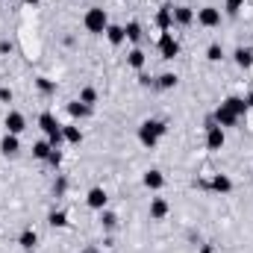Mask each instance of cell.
Listing matches in <instances>:
<instances>
[{
  "label": "cell",
  "instance_id": "cell-5",
  "mask_svg": "<svg viewBox=\"0 0 253 253\" xmlns=\"http://www.w3.org/2000/svg\"><path fill=\"white\" fill-rule=\"evenodd\" d=\"M159 53H162V59H174L180 53V44H177V39L171 33H162L159 36Z\"/></svg>",
  "mask_w": 253,
  "mask_h": 253
},
{
  "label": "cell",
  "instance_id": "cell-27",
  "mask_svg": "<svg viewBox=\"0 0 253 253\" xmlns=\"http://www.w3.org/2000/svg\"><path fill=\"white\" fill-rule=\"evenodd\" d=\"M177 80H180L177 74H162L156 85H159V88H174V85H177Z\"/></svg>",
  "mask_w": 253,
  "mask_h": 253
},
{
  "label": "cell",
  "instance_id": "cell-14",
  "mask_svg": "<svg viewBox=\"0 0 253 253\" xmlns=\"http://www.w3.org/2000/svg\"><path fill=\"white\" fill-rule=\"evenodd\" d=\"M191 21H194V12H191L189 6H177V9H174V24H180V27H189Z\"/></svg>",
  "mask_w": 253,
  "mask_h": 253
},
{
  "label": "cell",
  "instance_id": "cell-16",
  "mask_svg": "<svg viewBox=\"0 0 253 253\" xmlns=\"http://www.w3.org/2000/svg\"><path fill=\"white\" fill-rule=\"evenodd\" d=\"M18 245H21L24 251H36V245H39L36 230H24V233H21V239H18Z\"/></svg>",
  "mask_w": 253,
  "mask_h": 253
},
{
  "label": "cell",
  "instance_id": "cell-9",
  "mask_svg": "<svg viewBox=\"0 0 253 253\" xmlns=\"http://www.w3.org/2000/svg\"><path fill=\"white\" fill-rule=\"evenodd\" d=\"M206 189L218 191V194H230V191H233V180H230L227 174H215V177H212V183H209Z\"/></svg>",
  "mask_w": 253,
  "mask_h": 253
},
{
  "label": "cell",
  "instance_id": "cell-7",
  "mask_svg": "<svg viewBox=\"0 0 253 253\" xmlns=\"http://www.w3.org/2000/svg\"><path fill=\"white\" fill-rule=\"evenodd\" d=\"M106 191L100 189V186H94V189H88L85 194V203H88V209H97V212H103V206H106Z\"/></svg>",
  "mask_w": 253,
  "mask_h": 253
},
{
  "label": "cell",
  "instance_id": "cell-15",
  "mask_svg": "<svg viewBox=\"0 0 253 253\" xmlns=\"http://www.w3.org/2000/svg\"><path fill=\"white\" fill-rule=\"evenodd\" d=\"M106 39H109V44H115V47H118V44L126 39L124 27H118V24H109V27H106Z\"/></svg>",
  "mask_w": 253,
  "mask_h": 253
},
{
  "label": "cell",
  "instance_id": "cell-11",
  "mask_svg": "<svg viewBox=\"0 0 253 253\" xmlns=\"http://www.w3.org/2000/svg\"><path fill=\"white\" fill-rule=\"evenodd\" d=\"M156 24H159V30H162V33H168V30H171V24H174V9H171V6H162V9L156 12Z\"/></svg>",
  "mask_w": 253,
  "mask_h": 253
},
{
  "label": "cell",
  "instance_id": "cell-28",
  "mask_svg": "<svg viewBox=\"0 0 253 253\" xmlns=\"http://www.w3.org/2000/svg\"><path fill=\"white\" fill-rule=\"evenodd\" d=\"M100 221H103V227H106V230H115V227H118V215H115V212H103V215H100Z\"/></svg>",
  "mask_w": 253,
  "mask_h": 253
},
{
  "label": "cell",
  "instance_id": "cell-29",
  "mask_svg": "<svg viewBox=\"0 0 253 253\" xmlns=\"http://www.w3.org/2000/svg\"><path fill=\"white\" fill-rule=\"evenodd\" d=\"M245 6V0H227L224 3V9H227V15H239V9Z\"/></svg>",
  "mask_w": 253,
  "mask_h": 253
},
{
  "label": "cell",
  "instance_id": "cell-31",
  "mask_svg": "<svg viewBox=\"0 0 253 253\" xmlns=\"http://www.w3.org/2000/svg\"><path fill=\"white\" fill-rule=\"evenodd\" d=\"M47 162H50V165H59V162H62V150H59V147H53V150L47 153Z\"/></svg>",
  "mask_w": 253,
  "mask_h": 253
},
{
  "label": "cell",
  "instance_id": "cell-12",
  "mask_svg": "<svg viewBox=\"0 0 253 253\" xmlns=\"http://www.w3.org/2000/svg\"><path fill=\"white\" fill-rule=\"evenodd\" d=\"M0 150H3L6 156H15V153L21 150V141H18V135H12V132H6V135L0 138Z\"/></svg>",
  "mask_w": 253,
  "mask_h": 253
},
{
  "label": "cell",
  "instance_id": "cell-32",
  "mask_svg": "<svg viewBox=\"0 0 253 253\" xmlns=\"http://www.w3.org/2000/svg\"><path fill=\"white\" fill-rule=\"evenodd\" d=\"M0 100H3V103H12V91H9V88H0Z\"/></svg>",
  "mask_w": 253,
  "mask_h": 253
},
{
  "label": "cell",
  "instance_id": "cell-33",
  "mask_svg": "<svg viewBox=\"0 0 253 253\" xmlns=\"http://www.w3.org/2000/svg\"><path fill=\"white\" fill-rule=\"evenodd\" d=\"M245 100H248V109H253V94H248Z\"/></svg>",
  "mask_w": 253,
  "mask_h": 253
},
{
  "label": "cell",
  "instance_id": "cell-24",
  "mask_svg": "<svg viewBox=\"0 0 253 253\" xmlns=\"http://www.w3.org/2000/svg\"><path fill=\"white\" fill-rule=\"evenodd\" d=\"M53 147H50V141H36L33 144V153L39 156V159H47V153H50Z\"/></svg>",
  "mask_w": 253,
  "mask_h": 253
},
{
  "label": "cell",
  "instance_id": "cell-3",
  "mask_svg": "<svg viewBox=\"0 0 253 253\" xmlns=\"http://www.w3.org/2000/svg\"><path fill=\"white\" fill-rule=\"evenodd\" d=\"M83 27H85L88 33H106V27H109L106 9H100V6L88 9V12H85V18H83Z\"/></svg>",
  "mask_w": 253,
  "mask_h": 253
},
{
  "label": "cell",
  "instance_id": "cell-23",
  "mask_svg": "<svg viewBox=\"0 0 253 253\" xmlns=\"http://www.w3.org/2000/svg\"><path fill=\"white\" fill-rule=\"evenodd\" d=\"M36 85H39V91H42V94H53V91H56V83H50L47 77H39V80H36Z\"/></svg>",
  "mask_w": 253,
  "mask_h": 253
},
{
  "label": "cell",
  "instance_id": "cell-18",
  "mask_svg": "<svg viewBox=\"0 0 253 253\" xmlns=\"http://www.w3.org/2000/svg\"><path fill=\"white\" fill-rule=\"evenodd\" d=\"M62 135H65V141H68V144H80V141H83V132H80V126H77V124L62 126Z\"/></svg>",
  "mask_w": 253,
  "mask_h": 253
},
{
  "label": "cell",
  "instance_id": "cell-2",
  "mask_svg": "<svg viewBox=\"0 0 253 253\" xmlns=\"http://www.w3.org/2000/svg\"><path fill=\"white\" fill-rule=\"evenodd\" d=\"M39 126L47 132V141H50V147H59V144L65 141L62 124L56 121V115H53V112H42V115H39Z\"/></svg>",
  "mask_w": 253,
  "mask_h": 253
},
{
  "label": "cell",
  "instance_id": "cell-13",
  "mask_svg": "<svg viewBox=\"0 0 253 253\" xmlns=\"http://www.w3.org/2000/svg\"><path fill=\"white\" fill-rule=\"evenodd\" d=\"M165 215H168V200L165 197H153L150 200V218L153 221H162Z\"/></svg>",
  "mask_w": 253,
  "mask_h": 253
},
{
  "label": "cell",
  "instance_id": "cell-22",
  "mask_svg": "<svg viewBox=\"0 0 253 253\" xmlns=\"http://www.w3.org/2000/svg\"><path fill=\"white\" fill-rule=\"evenodd\" d=\"M80 103H85V106H94V103H97V91H94L91 85H88V88H83V91H80Z\"/></svg>",
  "mask_w": 253,
  "mask_h": 253
},
{
  "label": "cell",
  "instance_id": "cell-8",
  "mask_svg": "<svg viewBox=\"0 0 253 253\" xmlns=\"http://www.w3.org/2000/svg\"><path fill=\"white\" fill-rule=\"evenodd\" d=\"M24 129H27V118H24L21 112H9V115H6V132L21 135Z\"/></svg>",
  "mask_w": 253,
  "mask_h": 253
},
{
  "label": "cell",
  "instance_id": "cell-10",
  "mask_svg": "<svg viewBox=\"0 0 253 253\" xmlns=\"http://www.w3.org/2000/svg\"><path fill=\"white\" fill-rule=\"evenodd\" d=\"M141 183H144L150 191H159L162 186H165V177H162V171H156V168H153V171H147V174L141 177Z\"/></svg>",
  "mask_w": 253,
  "mask_h": 253
},
{
  "label": "cell",
  "instance_id": "cell-34",
  "mask_svg": "<svg viewBox=\"0 0 253 253\" xmlns=\"http://www.w3.org/2000/svg\"><path fill=\"white\" fill-rule=\"evenodd\" d=\"M24 3H30V6H36V3H42V0H24Z\"/></svg>",
  "mask_w": 253,
  "mask_h": 253
},
{
  "label": "cell",
  "instance_id": "cell-35",
  "mask_svg": "<svg viewBox=\"0 0 253 253\" xmlns=\"http://www.w3.org/2000/svg\"><path fill=\"white\" fill-rule=\"evenodd\" d=\"M27 253H36V251H27Z\"/></svg>",
  "mask_w": 253,
  "mask_h": 253
},
{
  "label": "cell",
  "instance_id": "cell-17",
  "mask_svg": "<svg viewBox=\"0 0 253 253\" xmlns=\"http://www.w3.org/2000/svg\"><path fill=\"white\" fill-rule=\"evenodd\" d=\"M68 112H71V118H88V115H91V106L74 100V103H68Z\"/></svg>",
  "mask_w": 253,
  "mask_h": 253
},
{
  "label": "cell",
  "instance_id": "cell-19",
  "mask_svg": "<svg viewBox=\"0 0 253 253\" xmlns=\"http://www.w3.org/2000/svg\"><path fill=\"white\" fill-rule=\"evenodd\" d=\"M233 56H236V65H242V68H251L253 65V50L251 47H239Z\"/></svg>",
  "mask_w": 253,
  "mask_h": 253
},
{
  "label": "cell",
  "instance_id": "cell-30",
  "mask_svg": "<svg viewBox=\"0 0 253 253\" xmlns=\"http://www.w3.org/2000/svg\"><path fill=\"white\" fill-rule=\"evenodd\" d=\"M50 224H53V227H65V224H68L65 212H50Z\"/></svg>",
  "mask_w": 253,
  "mask_h": 253
},
{
  "label": "cell",
  "instance_id": "cell-6",
  "mask_svg": "<svg viewBox=\"0 0 253 253\" xmlns=\"http://www.w3.org/2000/svg\"><path fill=\"white\" fill-rule=\"evenodd\" d=\"M212 118H215V124H218V126H236V124H239V115H236L227 103H221V106L215 109V115H212Z\"/></svg>",
  "mask_w": 253,
  "mask_h": 253
},
{
  "label": "cell",
  "instance_id": "cell-25",
  "mask_svg": "<svg viewBox=\"0 0 253 253\" xmlns=\"http://www.w3.org/2000/svg\"><path fill=\"white\" fill-rule=\"evenodd\" d=\"M124 33H126V39H129V42H138V39H141V27H138L135 21H129V24H126Z\"/></svg>",
  "mask_w": 253,
  "mask_h": 253
},
{
  "label": "cell",
  "instance_id": "cell-26",
  "mask_svg": "<svg viewBox=\"0 0 253 253\" xmlns=\"http://www.w3.org/2000/svg\"><path fill=\"white\" fill-rule=\"evenodd\" d=\"M206 59H209V62H221V59H224V50H221V44H209V50H206Z\"/></svg>",
  "mask_w": 253,
  "mask_h": 253
},
{
  "label": "cell",
  "instance_id": "cell-1",
  "mask_svg": "<svg viewBox=\"0 0 253 253\" xmlns=\"http://www.w3.org/2000/svg\"><path fill=\"white\" fill-rule=\"evenodd\" d=\"M165 132H168V126L162 124V121H156V118H147L144 124L138 126V141H141L144 147H156V141H159Z\"/></svg>",
  "mask_w": 253,
  "mask_h": 253
},
{
  "label": "cell",
  "instance_id": "cell-20",
  "mask_svg": "<svg viewBox=\"0 0 253 253\" xmlns=\"http://www.w3.org/2000/svg\"><path fill=\"white\" fill-rule=\"evenodd\" d=\"M224 103H227V106H230V109H233V112H236L239 118H242V115L248 112V100H245V97H227Z\"/></svg>",
  "mask_w": 253,
  "mask_h": 253
},
{
  "label": "cell",
  "instance_id": "cell-4",
  "mask_svg": "<svg viewBox=\"0 0 253 253\" xmlns=\"http://www.w3.org/2000/svg\"><path fill=\"white\" fill-rule=\"evenodd\" d=\"M197 24L200 27H218L221 24V9H215V6H203V9H197Z\"/></svg>",
  "mask_w": 253,
  "mask_h": 253
},
{
  "label": "cell",
  "instance_id": "cell-21",
  "mask_svg": "<svg viewBox=\"0 0 253 253\" xmlns=\"http://www.w3.org/2000/svg\"><path fill=\"white\" fill-rule=\"evenodd\" d=\"M126 62H129V68H135V71H141L144 68V50H129V56H126Z\"/></svg>",
  "mask_w": 253,
  "mask_h": 253
}]
</instances>
